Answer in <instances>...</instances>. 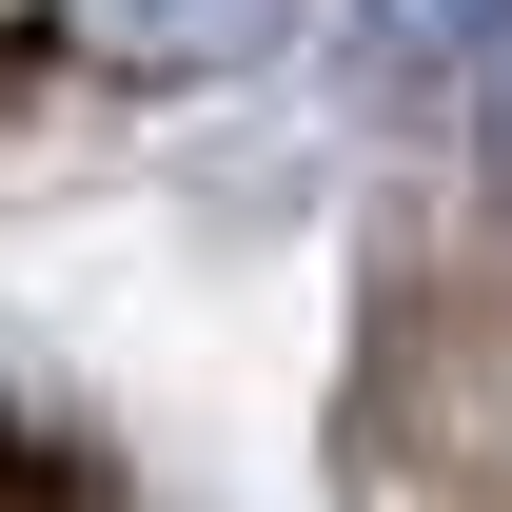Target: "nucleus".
<instances>
[{"label": "nucleus", "mask_w": 512, "mask_h": 512, "mask_svg": "<svg viewBox=\"0 0 512 512\" xmlns=\"http://www.w3.org/2000/svg\"><path fill=\"white\" fill-rule=\"evenodd\" d=\"M296 0H60V40L79 60H119V79H217V60H256Z\"/></svg>", "instance_id": "nucleus-1"}, {"label": "nucleus", "mask_w": 512, "mask_h": 512, "mask_svg": "<svg viewBox=\"0 0 512 512\" xmlns=\"http://www.w3.org/2000/svg\"><path fill=\"white\" fill-rule=\"evenodd\" d=\"M493 20H512V0H394V20H375V99H414V79H434L453 40H493Z\"/></svg>", "instance_id": "nucleus-2"}, {"label": "nucleus", "mask_w": 512, "mask_h": 512, "mask_svg": "<svg viewBox=\"0 0 512 512\" xmlns=\"http://www.w3.org/2000/svg\"><path fill=\"white\" fill-rule=\"evenodd\" d=\"M473 119H493V178H512V20H493V99H473Z\"/></svg>", "instance_id": "nucleus-3"}]
</instances>
